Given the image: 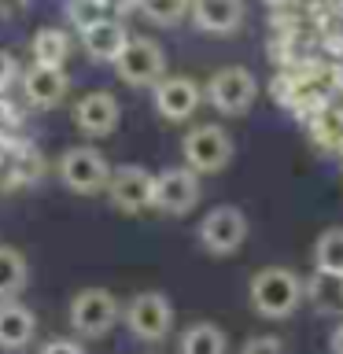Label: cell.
Wrapping results in <instances>:
<instances>
[{
	"mask_svg": "<svg viewBox=\"0 0 343 354\" xmlns=\"http://www.w3.org/2000/svg\"><path fill=\"white\" fill-rule=\"evenodd\" d=\"M248 295H251L254 314L281 321V317H292L299 303H303V281H299V273L284 270V266H266V270L251 277Z\"/></svg>",
	"mask_w": 343,
	"mask_h": 354,
	"instance_id": "1",
	"label": "cell"
},
{
	"mask_svg": "<svg viewBox=\"0 0 343 354\" xmlns=\"http://www.w3.org/2000/svg\"><path fill=\"white\" fill-rule=\"evenodd\" d=\"M181 155H185V166L192 174H218L232 159V140L221 126H196L185 133Z\"/></svg>",
	"mask_w": 343,
	"mask_h": 354,
	"instance_id": "2",
	"label": "cell"
},
{
	"mask_svg": "<svg viewBox=\"0 0 343 354\" xmlns=\"http://www.w3.org/2000/svg\"><path fill=\"white\" fill-rule=\"evenodd\" d=\"M118 314H122V306H118L115 292H107V288H85V292H77L71 299V325L74 332H82L89 339L107 336L115 328Z\"/></svg>",
	"mask_w": 343,
	"mask_h": 354,
	"instance_id": "3",
	"label": "cell"
},
{
	"mask_svg": "<svg viewBox=\"0 0 343 354\" xmlns=\"http://www.w3.org/2000/svg\"><path fill=\"white\" fill-rule=\"evenodd\" d=\"M115 71L126 85L133 88H155L166 77V55L155 41L148 37H129V44L122 48V55L115 59Z\"/></svg>",
	"mask_w": 343,
	"mask_h": 354,
	"instance_id": "4",
	"label": "cell"
},
{
	"mask_svg": "<svg viewBox=\"0 0 343 354\" xmlns=\"http://www.w3.org/2000/svg\"><path fill=\"white\" fill-rule=\"evenodd\" d=\"M59 177L63 185L77 196H96V192H107V181H111V166L107 159L100 155L96 148H85L77 144L59 159Z\"/></svg>",
	"mask_w": 343,
	"mask_h": 354,
	"instance_id": "5",
	"label": "cell"
},
{
	"mask_svg": "<svg viewBox=\"0 0 343 354\" xmlns=\"http://www.w3.org/2000/svg\"><path fill=\"white\" fill-rule=\"evenodd\" d=\"M210 107L221 111V115H243L254 96H259V82L248 66H221V71L207 82V93Z\"/></svg>",
	"mask_w": 343,
	"mask_h": 354,
	"instance_id": "6",
	"label": "cell"
},
{
	"mask_svg": "<svg viewBox=\"0 0 343 354\" xmlns=\"http://www.w3.org/2000/svg\"><path fill=\"white\" fill-rule=\"evenodd\" d=\"M126 325L137 339L159 343L174 328V306L163 292H137L126 306Z\"/></svg>",
	"mask_w": 343,
	"mask_h": 354,
	"instance_id": "7",
	"label": "cell"
},
{
	"mask_svg": "<svg viewBox=\"0 0 343 354\" xmlns=\"http://www.w3.org/2000/svg\"><path fill=\"white\" fill-rule=\"evenodd\" d=\"M248 240V218L240 207H214L199 221V243L210 254H232Z\"/></svg>",
	"mask_w": 343,
	"mask_h": 354,
	"instance_id": "8",
	"label": "cell"
},
{
	"mask_svg": "<svg viewBox=\"0 0 343 354\" xmlns=\"http://www.w3.org/2000/svg\"><path fill=\"white\" fill-rule=\"evenodd\" d=\"M199 203V174L188 166H170V170L155 174V196L151 207H159L163 214H188Z\"/></svg>",
	"mask_w": 343,
	"mask_h": 354,
	"instance_id": "9",
	"label": "cell"
},
{
	"mask_svg": "<svg viewBox=\"0 0 343 354\" xmlns=\"http://www.w3.org/2000/svg\"><path fill=\"white\" fill-rule=\"evenodd\" d=\"M107 196H111V203H115L122 214H140V210L151 207L155 177L144 170V166H118V170H111Z\"/></svg>",
	"mask_w": 343,
	"mask_h": 354,
	"instance_id": "10",
	"label": "cell"
},
{
	"mask_svg": "<svg viewBox=\"0 0 343 354\" xmlns=\"http://www.w3.org/2000/svg\"><path fill=\"white\" fill-rule=\"evenodd\" d=\"M199 100H203V88H199L192 77H163L155 85V111L166 122H185L196 115Z\"/></svg>",
	"mask_w": 343,
	"mask_h": 354,
	"instance_id": "11",
	"label": "cell"
},
{
	"mask_svg": "<svg viewBox=\"0 0 343 354\" xmlns=\"http://www.w3.org/2000/svg\"><path fill=\"white\" fill-rule=\"evenodd\" d=\"M74 122L82 133H89V137H107V133L118 126V100L111 93H104V88L85 93L74 104Z\"/></svg>",
	"mask_w": 343,
	"mask_h": 354,
	"instance_id": "12",
	"label": "cell"
},
{
	"mask_svg": "<svg viewBox=\"0 0 343 354\" xmlns=\"http://www.w3.org/2000/svg\"><path fill=\"white\" fill-rule=\"evenodd\" d=\"M188 15H192V22L203 33H218V37H225V33L240 30L243 0H192V4H188Z\"/></svg>",
	"mask_w": 343,
	"mask_h": 354,
	"instance_id": "13",
	"label": "cell"
},
{
	"mask_svg": "<svg viewBox=\"0 0 343 354\" xmlns=\"http://www.w3.org/2000/svg\"><path fill=\"white\" fill-rule=\"evenodd\" d=\"M22 88H26V100L33 107H55V104H63L71 82H66V74L59 71V66L33 63L26 71V77H22Z\"/></svg>",
	"mask_w": 343,
	"mask_h": 354,
	"instance_id": "14",
	"label": "cell"
},
{
	"mask_svg": "<svg viewBox=\"0 0 343 354\" xmlns=\"http://www.w3.org/2000/svg\"><path fill=\"white\" fill-rule=\"evenodd\" d=\"M82 44H85V52L93 55V59H100V63H115L118 55H122V48L129 44V33H126V26H122L118 19H100V22H93L89 30H82Z\"/></svg>",
	"mask_w": 343,
	"mask_h": 354,
	"instance_id": "15",
	"label": "cell"
},
{
	"mask_svg": "<svg viewBox=\"0 0 343 354\" xmlns=\"http://www.w3.org/2000/svg\"><path fill=\"white\" fill-rule=\"evenodd\" d=\"M33 332H37V321L22 303H11V299H0V351H22L30 347Z\"/></svg>",
	"mask_w": 343,
	"mask_h": 354,
	"instance_id": "16",
	"label": "cell"
},
{
	"mask_svg": "<svg viewBox=\"0 0 343 354\" xmlns=\"http://www.w3.org/2000/svg\"><path fill=\"white\" fill-rule=\"evenodd\" d=\"M303 299L317 314H343V273L314 270L303 281Z\"/></svg>",
	"mask_w": 343,
	"mask_h": 354,
	"instance_id": "17",
	"label": "cell"
},
{
	"mask_svg": "<svg viewBox=\"0 0 343 354\" xmlns=\"http://www.w3.org/2000/svg\"><path fill=\"white\" fill-rule=\"evenodd\" d=\"M225 351H229V339L214 321H196L181 336V354H225Z\"/></svg>",
	"mask_w": 343,
	"mask_h": 354,
	"instance_id": "18",
	"label": "cell"
},
{
	"mask_svg": "<svg viewBox=\"0 0 343 354\" xmlns=\"http://www.w3.org/2000/svg\"><path fill=\"white\" fill-rule=\"evenodd\" d=\"M66 55H71V37L59 26H44L33 37V63L41 66H63Z\"/></svg>",
	"mask_w": 343,
	"mask_h": 354,
	"instance_id": "19",
	"label": "cell"
},
{
	"mask_svg": "<svg viewBox=\"0 0 343 354\" xmlns=\"http://www.w3.org/2000/svg\"><path fill=\"white\" fill-rule=\"evenodd\" d=\"M30 281L26 259L15 248H0V299H15Z\"/></svg>",
	"mask_w": 343,
	"mask_h": 354,
	"instance_id": "20",
	"label": "cell"
},
{
	"mask_svg": "<svg viewBox=\"0 0 343 354\" xmlns=\"http://www.w3.org/2000/svg\"><path fill=\"white\" fill-rule=\"evenodd\" d=\"M314 266L328 273H343V225H332L314 243Z\"/></svg>",
	"mask_w": 343,
	"mask_h": 354,
	"instance_id": "21",
	"label": "cell"
},
{
	"mask_svg": "<svg viewBox=\"0 0 343 354\" xmlns=\"http://www.w3.org/2000/svg\"><path fill=\"white\" fill-rule=\"evenodd\" d=\"M192 0H137V11L155 26H177L188 15Z\"/></svg>",
	"mask_w": 343,
	"mask_h": 354,
	"instance_id": "22",
	"label": "cell"
},
{
	"mask_svg": "<svg viewBox=\"0 0 343 354\" xmlns=\"http://www.w3.org/2000/svg\"><path fill=\"white\" fill-rule=\"evenodd\" d=\"M317 140L325 144V148H340L343 151V111H325V115L317 118Z\"/></svg>",
	"mask_w": 343,
	"mask_h": 354,
	"instance_id": "23",
	"label": "cell"
},
{
	"mask_svg": "<svg viewBox=\"0 0 343 354\" xmlns=\"http://www.w3.org/2000/svg\"><path fill=\"white\" fill-rule=\"evenodd\" d=\"M66 15H71V22L77 30H89L93 22L104 19L107 11L100 8V0H71V4H66Z\"/></svg>",
	"mask_w": 343,
	"mask_h": 354,
	"instance_id": "24",
	"label": "cell"
},
{
	"mask_svg": "<svg viewBox=\"0 0 343 354\" xmlns=\"http://www.w3.org/2000/svg\"><path fill=\"white\" fill-rule=\"evenodd\" d=\"M240 354H288V351H284L273 336H254V339L243 343V351H240Z\"/></svg>",
	"mask_w": 343,
	"mask_h": 354,
	"instance_id": "25",
	"label": "cell"
},
{
	"mask_svg": "<svg viewBox=\"0 0 343 354\" xmlns=\"http://www.w3.org/2000/svg\"><path fill=\"white\" fill-rule=\"evenodd\" d=\"M41 354H85V351H82V343H74V339H52L41 347Z\"/></svg>",
	"mask_w": 343,
	"mask_h": 354,
	"instance_id": "26",
	"label": "cell"
},
{
	"mask_svg": "<svg viewBox=\"0 0 343 354\" xmlns=\"http://www.w3.org/2000/svg\"><path fill=\"white\" fill-rule=\"evenodd\" d=\"M11 77H15V59H11V55L0 48V93L11 85Z\"/></svg>",
	"mask_w": 343,
	"mask_h": 354,
	"instance_id": "27",
	"label": "cell"
},
{
	"mask_svg": "<svg viewBox=\"0 0 343 354\" xmlns=\"http://www.w3.org/2000/svg\"><path fill=\"white\" fill-rule=\"evenodd\" d=\"M30 8V0H0V19H15Z\"/></svg>",
	"mask_w": 343,
	"mask_h": 354,
	"instance_id": "28",
	"label": "cell"
},
{
	"mask_svg": "<svg viewBox=\"0 0 343 354\" xmlns=\"http://www.w3.org/2000/svg\"><path fill=\"white\" fill-rule=\"evenodd\" d=\"M100 8L111 11V15H122V11H133V8H137V0H100Z\"/></svg>",
	"mask_w": 343,
	"mask_h": 354,
	"instance_id": "29",
	"label": "cell"
},
{
	"mask_svg": "<svg viewBox=\"0 0 343 354\" xmlns=\"http://www.w3.org/2000/svg\"><path fill=\"white\" fill-rule=\"evenodd\" d=\"M328 347H332V354H343V325L332 332V339H328Z\"/></svg>",
	"mask_w": 343,
	"mask_h": 354,
	"instance_id": "30",
	"label": "cell"
}]
</instances>
